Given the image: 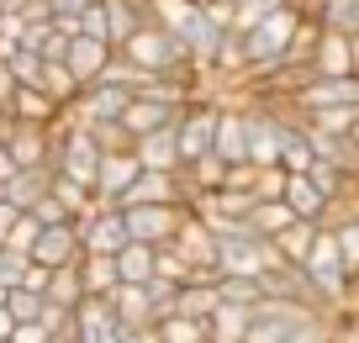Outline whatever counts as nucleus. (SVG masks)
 Masks as SVG:
<instances>
[{
  "mask_svg": "<svg viewBox=\"0 0 359 343\" xmlns=\"http://www.w3.org/2000/svg\"><path fill=\"white\" fill-rule=\"evenodd\" d=\"M11 328H16V317H11V307H6V296H0V338H11Z\"/></svg>",
  "mask_w": 359,
  "mask_h": 343,
  "instance_id": "42",
  "label": "nucleus"
},
{
  "mask_svg": "<svg viewBox=\"0 0 359 343\" xmlns=\"http://www.w3.org/2000/svg\"><path fill=\"white\" fill-rule=\"evenodd\" d=\"M37 233H43V222H37L32 211H22V217H16V227H11V238H6V243H11V248H27V254H32Z\"/></svg>",
  "mask_w": 359,
  "mask_h": 343,
  "instance_id": "33",
  "label": "nucleus"
},
{
  "mask_svg": "<svg viewBox=\"0 0 359 343\" xmlns=\"http://www.w3.org/2000/svg\"><path fill=\"white\" fill-rule=\"evenodd\" d=\"M53 133L58 127H32V122H11L6 127V154L22 169H53Z\"/></svg>",
  "mask_w": 359,
  "mask_h": 343,
  "instance_id": "5",
  "label": "nucleus"
},
{
  "mask_svg": "<svg viewBox=\"0 0 359 343\" xmlns=\"http://www.w3.org/2000/svg\"><path fill=\"white\" fill-rule=\"evenodd\" d=\"M317 227H323V222L296 217L291 227H285L280 238H269V243H275V254H280L285 264H302V269H306V259H312V243H317Z\"/></svg>",
  "mask_w": 359,
  "mask_h": 343,
  "instance_id": "16",
  "label": "nucleus"
},
{
  "mask_svg": "<svg viewBox=\"0 0 359 343\" xmlns=\"http://www.w3.org/2000/svg\"><path fill=\"white\" fill-rule=\"evenodd\" d=\"M285 180H291L285 164H264L259 169V201H285Z\"/></svg>",
  "mask_w": 359,
  "mask_h": 343,
  "instance_id": "31",
  "label": "nucleus"
},
{
  "mask_svg": "<svg viewBox=\"0 0 359 343\" xmlns=\"http://www.w3.org/2000/svg\"><path fill=\"white\" fill-rule=\"evenodd\" d=\"M222 100V95H217ZM222 164H248V122H243V100H222V116H217V148Z\"/></svg>",
  "mask_w": 359,
  "mask_h": 343,
  "instance_id": "8",
  "label": "nucleus"
},
{
  "mask_svg": "<svg viewBox=\"0 0 359 343\" xmlns=\"http://www.w3.org/2000/svg\"><path fill=\"white\" fill-rule=\"evenodd\" d=\"M11 122H32V127H58L64 122V106H58L48 90H37V85H22L16 90V100H11Z\"/></svg>",
  "mask_w": 359,
  "mask_h": 343,
  "instance_id": "11",
  "label": "nucleus"
},
{
  "mask_svg": "<svg viewBox=\"0 0 359 343\" xmlns=\"http://www.w3.org/2000/svg\"><path fill=\"white\" fill-rule=\"evenodd\" d=\"M0 343H11V338H0Z\"/></svg>",
  "mask_w": 359,
  "mask_h": 343,
  "instance_id": "46",
  "label": "nucleus"
},
{
  "mask_svg": "<svg viewBox=\"0 0 359 343\" xmlns=\"http://www.w3.org/2000/svg\"><path fill=\"white\" fill-rule=\"evenodd\" d=\"M285 201H291V211H296V217H306V222H323V217H327V206H333V201H327V190L317 185L306 169L285 180Z\"/></svg>",
  "mask_w": 359,
  "mask_h": 343,
  "instance_id": "13",
  "label": "nucleus"
},
{
  "mask_svg": "<svg viewBox=\"0 0 359 343\" xmlns=\"http://www.w3.org/2000/svg\"><path fill=\"white\" fill-rule=\"evenodd\" d=\"M137 175H143L137 148H133V154H106V159H101V180H95V196L111 201V206H122V196L137 185Z\"/></svg>",
  "mask_w": 359,
  "mask_h": 343,
  "instance_id": "9",
  "label": "nucleus"
},
{
  "mask_svg": "<svg viewBox=\"0 0 359 343\" xmlns=\"http://www.w3.org/2000/svg\"><path fill=\"white\" fill-rule=\"evenodd\" d=\"M338 343H344V338H338Z\"/></svg>",
  "mask_w": 359,
  "mask_h": 343,
  "instance_id": "47",
  "label": "nucleus"
},
{
  "mask_svg": "<svg viewBox=\"0 0 359 343\" xmlns=\"http://www.w3.org/2000/svg\"><path fill=\"white\" fill-rule=\"evenodd\" d=\"M32 259L48 269H64V264H79L85 259V233H79V222H53V227H43L32 243Z\"/></svg>",
  "mask_w": 359,
  "mask_h": 343,
  "instance_id": "6",
  "label": "nucleus"
},
{
  "mask_svg": "<svg viewBox=\"0 0 359 343\" xmlns=\"http://www.w3.org/2000/svg\"><path fill=\"white\" fill-rule=\"evenodd\" d=\"M32 217L43 222V227H53V222H74V211H69L64 201H58L53 190H48V196H43V201H37V206H32Z\"/></svg>",
  "mask_w": 359,
  "mask_h": 343,
  "instance_id": "34",
  "label": "nucleus"
},
{
  "mask_svg": "<svg viewBox=\"0 0 359 343\" xmlns=\"http://www.w3.org/2000/svg\"><path fill=\"white\" fill-rule=\"evenodd\" d=\"M16 217H22V206H11V201H0V243H6V238H11Z\"/></svg>",
  "mask_w": 359,
  "mask_h": 343,
  "instance_id": "39",
  "label": "nucleus"
},
{
  "mask_svg": "<svg viewBox=\"0 0 359 343\" xmlns=\"http://www.w3.org/2000/svg\"><path fill=\"white\" fill-rule=\"evenodd\" d=\"M48 190H53V169H16V180H11V206L32 211Z\"/></svg>",
  "mask_w": 359,
  "mask_h": 343,
  "instance_id": "19",
  "label": "nucleus"
},
{
  "mask_svg": "<svg viewBox=\"0 0 359 343\" xmlns=\"http://www.w3.org/2000/svg\"><path fill=\"white\" fill-rule=\"evenodd\" d=\"M0 296H6V285H0Z\"/></svg>",
  "mask_w": 359,
  "mask_h": 343,
  "instance_id": "45",
  "label": "nucleus"
},
{
  "mask_svg": "<svg viewBox=\"0 0 359 343\" xmlns=\"http://www.w3.org/2000/svg\"><path fill=\"white\" fill-rule=\"evenodd\" d=\"M22 22H27V27L53 22V0H27V6H22Z\"/></svg>",
  "mask_w": 359,
  "mask_h": 343,
  "instance_id": "37",
  "label": "nucleus"
},
{
  "mask_svg": "<svg viewBox=\"0 0 359 343\" xmlns=\"http://www.w3.org/2000/svg\"><path fill=\"white\" fill-rule=\"evenodd\" d=\"M248 322H254V307H217L212 311V343H238L248 332Z\"/></svg>",
  "mask_w": 359,
  "mask_h": 343,
  "instance_id": "21",
  "label": "nucleus"
},
{
  "mask_svg": "<svg viewBox=\"0 0 359 343\" xmlns=\"http://www.w3.org/2000/svg\"><path fill=\"white\" fill-rule=\"evenodd\" d=\"M122 343H164V338H158V322H148V328H122Z\"/></svg>",
  "mask_w": 359,
  "mask_h": 343,
  "instance_id": "38",
  "label": "nucleus"
},
{
  "mask_svg": "<svg viewBox=\"0 0 359 343\" xmlns=\"http://www.w3.org/2000/svg\"><path fill=\"white\" fill-rule=\"evenodd\" d=\"M127 100H133V90L111 85V79H90V85L79 90V100L64 111V122H79V127H95V122H122Z\"/></svg>",
  "mask_w": 359,
  "mask_h": 343,
  "instance_id": "4",
  "label": "nucleus"
},
{
  "mask_svg": "<svg viewBox=\"0 0 359 343\" xmlns=\"http://www.w3.org/2000/svg\"><path fill=\"white\" fill-rule=\"evenodd\" d=\"M137 159H143V169H185V159H180V133L175 122L158 127V133L137 137Z\"/></svg>",
  "mask_w": 359,
  "mask_h": 343,
  "instance_id": "14",
  "label": "nucleus"
},
{
  "mask_svg": "<svg viewBox=\"0 0 359 343\" xmlns=\"http://www.w3.org/2000/svg\"><path fill=\"white\" fill-rule=\"evenodd\" d=\"M6 64L16 69V79H22V85H43V69H48V58L37 53V48H16V53L6 58Z\"/></svg>",
  "mask_w": 359,
  "mask_h": 343,
  "instance_id": "30",
  "label": "nucleus"
},
{
  "mask_svg": "<svg viewBox=\"0 0 359 343\" xmlns=\"http://www.w3.org/2000/svg\"><path fill=\"white\" fill-rule=\"evenodd\" d=\"M90 133H95V143H101L106 154H133L137 148V137L127 133V122H95Z\"/></svg>",
  "mask_w": 359,
  "mask_h": 343,
  "instance_id": "28",
  "label": "nucleus"
},
{
  "mask_svg": "<svg viewBox=\"0 0 359 343\" xmlns=\"http://www.w3.org/2000/svg\"><path fill=\"white\" fill-rule=\"evenodd\" d=\"M306 122H312L317 133H354L359 106H323V111H306Z\"/></svg>",
  "mask_w": 359,
  "mask_h": 343,
  "instance_id": "26",
  "label": "nucleus"
},
{
  "mask_svg": "<svg viewBox=\"0 0 359 343\" xmlns=\"http://www.w3.org/2000/svg\"><path fill=\"white\" fill-rule=\"evenodd\" d=\"M79 32H85V37H106V43H111V22H106V6H101V0L79 11ZM111 48H116V43H111Z\"/></svg>",
  "mask_w": 359,
  "mask_h": 343,
  "instance_id": "32",
  "label": "nucleus"
},
{
  "mask_svg": "<svg viewBox=\"0 0 359 343\" xmlns=\"http://www.w3.org/2000/svg\"><path fill=\"white\" fill-rule=\"evenodd\" d=\"M175 116H180V106H175V100H158V95H133V100H127V111H122V122H127V133H133V137L158 133V127H169Z\"/></svg>",
  "mask_w": 359,
  "mask_h": 343,
  "instance_id": "10",
  "label": "nucleus"
},
{
  "mask_svg": "<svg viewBox=\"0 0 359 343\" xmlns=\"http://www.w3.org/2000/svg\"><path fill=\"white\" fill-rule=\"evenodd\" d=\"M122 211H127L133 243H148V248L175 243L180 227H185V217H191V206H158V201H148V206H122Z\"/></svg>",
  "mask_w": 359,
  "mask_h": 343,
  "instance_id": "3",
  "label": "nucleus"
},
{
  "mask_svg": "<svg viewBox=\"0 0 359 343\" xmlns=\"http://www.w3.org/2000/svg\"><path fill=\"white\" fill-rule=\"evenodd\" d=\"M154 254H158V248H148V243H127L122 254H116L122 285H148V280H154Z\"/></svg>",
  "mask_w": 359,
  "mask_h": 343,
  "instance_id": "20",
  "label": "nucleus"
},
{
  "mask_svg": "<svg viewBox=\"0 0 359 343\" xmlns=\"http://www.w3.org/2000/svg\"><path fill=\"white\" fill-rule=\"evenodd\" d=\"M111 307H116V322H122V328H148V322H158L148 285H116Z\"/></svg>",
  "mask_w": 359,
  "mask_h": 343,
  "instance_id": "15",
  "label": "nucleus"
},
{
  "mask_svg": "<svg viewBox=\"0 0 359 343\" xmlns=\"http://www.w3.org/2000/svg\"><path fill=\"white\" fill-rule=\"evenodd\" d=\"M27 264H32V254H27V248H11V243H0V285H6V290H16V285H22Z\"/></svg>",
  "mask_w": 359,
  "mask_h": 343,
  "instance_id": "29",
  "label": "nucleus"
},
{
  "mask_svg": "<svg viewBox=\"0 0 359 343\" xmlns=\"http://www.w3.org/2000/svg\"><path fill=\"white\" fill-rule=\"evenodd\" d=\"M16 90H22V79H16V69L0 58V106L11 111V100H16Z\"/></svg>",
  "mask_w": 359,
  "mask_h": 343,
  "instance_id": "35",
  "label": "nucleus"
},
{
  "mask_svg": "<svg viewBox=\"0 0 359 343\" xmlns=\"http://www.w3.org/2000/svg\"><path fill=\"white\" fill-rule=\"evenodd\" d=\"M185 175H191V196H196V190H222L227 164H222L217 154H201L196 164H185Z\"/></svg>",
  "mask_w": 359,
  "mask_h": 343,
  "instance_id": "25",
  "label": "nucleus"
},
{
  "mask_svg": "<svg viewBox=\"0 0 359 343\" xmlns=\"http://www.w3.org/2000/svg\"><path fill=\"white\" fill-rule=\"evenodd\" d=\"M16 169H22V164H16V159L6 154V143H0V180H16Z\"/></svg>",
  "mask_w": 359,
  "mask_h": 343,
  "instance_id": "41",
  "label": "nucleus"
},
{
  "mask_svg": "<svg viewBox=\"0 0 359 343\" xmlns=\"http://www.w3.org/2000/svg\"><path fill=\"white\" fill-rule=\"evenodd\" d=\"M48 338H53V332H48L43 322H16L11 328V343H48Z\"/></svg>",
  "mask_w": 359,
  "mask_h": 343,
  "instance_id": "36",
  "label": "nucleus"
},
{
  "mask_svg": "<svg viewBox=\"0 0 359 343\" xmlns=\"http://www.w3.org/2000/svg\"><path fill=\"white\" fill-rule=\"evenodd\" d=\"M175 248L185 259H191L196 269H217V254H222V233H217L206 217H185V227H180V238H175Z\"/></svg>",
  "mask_w": 359,
  "mask_h": 343,
  "instance_id": "7",
  "label": "nucleus"
},
{
  "mask_svg": "<svg viewBox=\"0 0 359 343\" xmlns=\"http://www.w3.org/2000/svg\"><path fill=\"white\" fill-rule=\"evenodd\" d=\"M0 201H11V180H0Z\"/></svg>",
  "mask_w": 359,
  "mask_h": 343,
  "instance_id": "44",
  "label": "nucleus"
},
{
  "mask_svg": "<svg viewBox=\"0 0 359 343\" xmlns=\"http://www.w3.org/2000/svg\"><path fill=\"white\" fill-rule=\"evenodd\" d=\"M6 307H11L16 322H37V317H43V307H48V296H43V290L16 285V290H6Z\"/></svg>",
  "mask_w": 359,
  "mask_h": 343,
  "instance_id": "27",
  "label": "nucleus"
},
{
  "mask_svg": "<svg viewBox=\"0 0 359 343\" xmlns=\"http://www.w3.org/2000/svg\"><path fill=\"white\" fill-rule=\"evenodd\" d=\"M48 343H79V332H53Z\"/></svg>",
  "mask_w": 359,
  "mask_h": 343,
  "instance_id": "43",
  "label": "nucleus"
},
{
  "mask_svg": "<svg viewBox=\"0 0 359 343\" xmlns=\"http://www.w3.org/2000/svg\"><path fill=\"white\" fill-rule=\"evenodd\" d=\"M154 275H158V280H175V285H191V280H196V264L180 254L175 243H164V248L154 254Z\"/></svg>",
  "mask_w": 359,
  "mask_h": 343,
  "instance_id": "24",
  "label": "nucleus"
},
{
  "mask_svg": "<svg viewBox=\"0 0 359 343\" xmlns=\"http://www.w3.org/2000/svg\"><path fill=\"white\" fill-rule=\"evenodd\" d=\"M79 275H85V290H90V296H116V285H122L116 254H85V259H79Z\"/></svg>",
  "mask_w": 359,
  "mask_h": 343,
  "instance_id": "17",
  "label": "nucleus"
},
{
  "mask_svg": "<svg viewBox=\"0 0 359 343\" xmlns=\"http://www.w3.org/2000/svg\"><path fill=\"white\" fill-rule=\"evenodd\" d=\"M101 159H106V148L95 143L90 127L58 122V133H53V169H58V175H69V180H79V185L95 190V180H101Z\"/></svg>",
  "mask_w": 359,
  "mask_h": 343,
  "instance_id": "2",
  "label": "nucleus"
},
{
  "mask_svg": "<svg viewBox=\"0 0 359 343\" xmlns=\"http://www.w3.org/2000/svg\"><path fill=\"white\" fill-rule=\"evenodd\" d=\"M111 58H116V48L106 43V37H85V32H79L74 43H69V58H64V64L90 85V79H101V69L111 64Z\"/></svg>",
  "mask_w": 359,
  "mask_h": 343,
  "instance_id": "12",
  "label": "nucleus"
},
{
  "mask_svg": "<svg viewBox=\"0 0 359 343\" xmlns=\"http://www.w3.org/2000/svg\"><path fill=\"white\" fill-rule=\"evenodd\" d=\"M90 290H85V275H79V264H64L53 269V280H48V301H58V307H79Z\"/></svg>",
  "mask_w": 359,
  "mask_h": 343,
  "instance_id": "23",
  "label": "nucleus"
},
{
  "mask_svg": "<svg viewBox=\"0 0 359 343\" xmlns=\"http://www.w3.org/2000/svg\"><path fill=\"white\" fill-rule=\"evenodd\" d=\"M217 296L227 307H259L269 290H264V275H217Z\"/></svg>",
  "mask_w": 359,
  "mask_h": 343,
  "instance_id": "18",
  "label": "nucleus"
},
{
  "mask_svg": "<svg viewBox=\"0 0 359 343\" xmlns=\"http://www.w3.org/2000/svg\"><path fill=\"white\" fill-rule=\"evenodd\" d=\"M116 53L133 58V64H137V69H148V74H201V69L191 64V53H185V43H180L169 27H158L154 16H148V22L137 27V32L127 37Z\"/></svg>",
  "mask_w": 359,
  "mask_h": 343,
  "instance_id": "1",
  "label": "nucleus"
},
{
  "mask_svg": "<svg viewBox=\"0 0 359 343\" xmlns=\"http://www.w3.org/2000/svg\"><path fill=\"white\" fill-rule=\"evenodd\" d=\"M248 222H254V233H259V238H280L285 227L296 222V211H291V201H259Z\"/></svg>",
  "mask_w": 359,
  "mask_h": 343,
  "instance_id": "22",
  "label": "nucleus"
},
{
  "mask_svg": "<svg viewBox=\"0 0 359 343\" xmlns=\"http://www.w3.org/2000/svg\"><path fill=\"white\" fill-rule=\"evenodd\" d=\"M79 343H122V328H101V332H79Z\"/></svg>",
  "mask_w": 359,
  "mask_h": 343,
  "instance_id": "40",
  "label": "nucleus"
}]
</instances>
